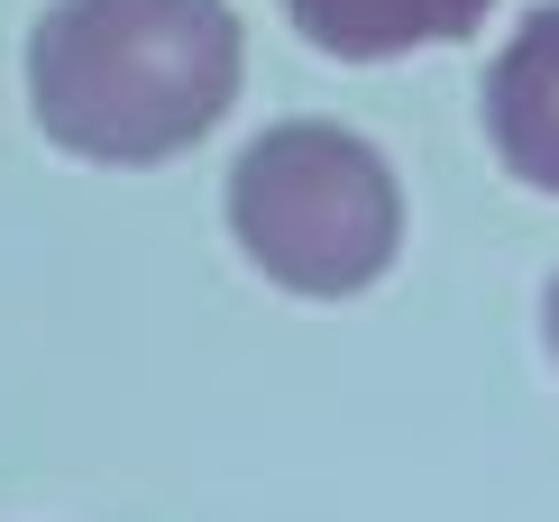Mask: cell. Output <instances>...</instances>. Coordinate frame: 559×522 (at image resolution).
Returning a JSON list of instances; mask_svg holds the SVG:
<instances>
[{
    "label": "cell",
    "instance_id": "6da1fadb",
    "mask_svg": "<svg viewBox=\"0 0 559 522\" xmlns=\"http://www.w3.org/2000/svg\"><path fill=\"white\" fill-rule=\"evenodd\" d=\"M229 0H46L28 28V120L83 165H166L239 102Z\"/></svg>",
    "mask_w": 559,
    "mask_h": 522
},
{
    "label": "cell",
    "instance_id": "7a4b0ae2",
    "mask_svg": "<svg viewBox=\"0 0 559 522\" xmlns=\"http://www.w3.org/2000/svg\"><path fill=\"white\" fill-rule=\"evenodd\" d=\"M221 211L248 266L302 302H348L404 257V183L340 120H275L248 138Z\"/></svg>",
    "mask_w": 559,
    "mask_h": 522
},
{
    "label": "cell",
    "instance_id": "3957f363",
    "mask_svg": "<svg viewBox=\"0 0 559 522\" xmlns=\"http://www.w3.org/2000/svg\"><path fill=\"white\" fill-rule=\"evenodd\" d=\"M486 147L523 193H559V0H542L486 64Z\"/></svg>",
    "mask_w": 559,
    "mask_h": 522
},
{
    "label": "cell",
    "instance_id": "277c9868",
    "mask_svg": "<svg viewBox=\"0 0 559 522\" xmlns=\"http://www.w3.org/2000/svg\"><path fill=\"white\" fill-rule=\"evenodd\" d=\"M486 10L496 0H285L302 46L340 64H394L413 46H459L486 28Z\"/></svg>",
    "mask_w": 559,
    "mask_h": 522
},
{
    "label": "cell",
    "instance_id": "5b68a950",
    "mask_svg": "<svg viewBox=\"0 0 559 522\" xmlns=\"http://www.w3.org/2000/svg\"><path fill=\"white\" fill-rule=\"evenodd\" d=\"M542 340H550V367H559V266H550V284H542Z\"/></svg>",
    "mask_w": 559,
    "mask_h": 522
}]
</instances>
